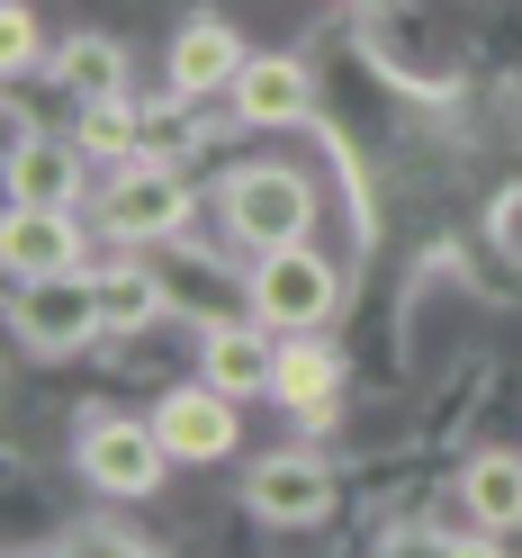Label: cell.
I'll return each instance as SVG.
<instances>
[{
  "label": "cell",
  "instance_id": "obj_7",
  "mask_svg": "<svg viewBox=\"0 0 522 558\" xmlns=\"http://www.w3.org/2000/svg\"><path fill=\"white\" fill-rule=\"evenodd\" d=\"M253 513L262 522H280V532H306V522H325L333 513V477H325V460H306V450H280V460H262L253 469Z\"/></svg>",
  "mask_w": 522,
  "mask_h": 558
},
{
  "label": "cell",
  "instance_id": "obj_16",
  "mask_svg": "<svg viewBox=\"0 0 522 558\" xmlns=\"http://www.w3.org/2000/svg\"><path fill=\"white\" fill-rule=\"evenodd\" d=\"M54 73L73 82L82 99H126V54H118L109 37H73V46L54 54Z\"/></svg>",
  "mask_w": 522,
  "mask_h": 558
},
{
  "label": "cell",
  "instance_id": "obj_12",
  "mask_svg": "<svg viewBox=\"0 0 522 558\" xmlns=\"http://www.w3.org/2000/svg\"><path fill=\"white\" fill-rule=\"evenodd\" d=\"M306 99H316V90H306V63L298 54H253L234 73V118L243 126H298Z\"/></svg>",
  "mask_w": 522,
  "mask_h": 558
},
{
  "label": "cell",
  "instance_id": "obj_5",
  "mask_svg": "<svg viewBox=\"0 0 522 558\" xmlns=\"http://www.w3.org/2000/svg\"><path fill=\"white\" fill-rule=\"evenodd\" d=\"M190 207H198V198H190V181H181V171H171V162H154V154H135L118 181H109L99 217H109V234H118V243H171V234L190 226Z\"/></svg>",
  "mask_w": 522,
  "mask_h": 558
},
{
  "label": "cell",
  "instance_id": "obj_18",
  "mask_svg": "<svg viewBox=\"0 0 522 558\" xmlns=\"http://www.w3.org/2000/svg\"><path fill=\"white\" fill-rule=\"evenodd\" d=\"M37 10H27V0H10V19H0V63H10V73H27V63H37Z\"/></svg>",
  "mask_w": 522,
  "mask_h": 558
},
{
  "label": "cell",
  "instance_id": "obj_2",
  "mask_svg": "<svg viewBox=\"0 0 522 558\" xmlns=\"http://www.w3.org/2000/svg\"><path fill=\"white\" fill-rule=\"evenodd\" d=\"M333 306H342V270H333L325 253H306V243L262 253V270H253V316H262L270 333H316Z\"/></svg>",
  "mask_w": 522,
  "mask_h": 558
},
{
  "label": "cell",
  "instance_id": "obj_6",
  "mask_svg": "<svg viewBox=\"0 0 522 558\" xmlns=\"http://www.w3.org/2000/svg\"><path fill=\"white\" fill-rule=\"evenodd\" d=\"M154 433H162V450L171 460H226V450L243 441V424H234V397L217 388V378H198V388H171L162 405H154Z\"/></svg>",
  "mask_w": 522,
  "mask_h": 558
},
{
  "label": "cell",
  "instance_id": "obj_11",
  "mask_svg": "<svg viewBox=\"0 0 522 558\" xmlns=\"http://www.w3.org/2000/svg\"><path fill=\"white\" fill-rule=\"evenodd\" d=\"M243 37L226 19H190L181 37H171V90L181 99H207V90H234V73H243Z\"/></svg>",
  "mask_w": 522,
  "mask_h": 558
},
{
  "label": "cell",
  "instance_id": "obj_15",
  "mask_svg": "<svg viewBox=\"0 0 522 558\" xmlns=\"http://www.w3.org/2000/svg\"><path fill=\"white\" fill-rule=\"evenodd\" d=\"M99 279V316H109V333H145L162 316V289H154V270H135V262H109V270H90Z\"/></svg>",
  "mask_w": 522,
  "mask_h": 558
},
{
  "label": "cell",
  "instance_id": "obj_10",
  "mask_svg": "<svg viewBox=\"0 0 522 558\" xmlns=\"http://www.w3.org/2000/svg\"><path fill=\"white\" fill-rule=\"evenodd\" d=\"M198 361H207V378H217L226 397H270V378H280V333L262 316L253 325H207Z\"/></svg>",
  "mask_w": 522,
  "mask_h": 558
},
{
  "label": "cell",
  "instance_id": "obj_1",
  "mask_svg": "<svg viewBox=\"0 0 522 558\" xmlns=\"http://www.w3.org/2000/svg\"><path fill=\"white\" fill-rule=\"evenodd\" d=\"M10 333H19L37 361H73V352H90V342L109 333V316H99V279H90V270L19 279V289H10Z\"/></svg>",
  "mask_w": 522,
  "mask_h": 558
},
{
  "label": "cell",
  "instance_id": "obj_9",
  "mask_svg": "<svg viewBox=\"0 0 522 558\" xmlns=\"http://www.w3.org/2000/svg\"><path fill=\"white\" fill-rule=\"evenodd\" d=\"M0 262H10V279L82 270V226H73V207H10V226H0Z\"/></svg>",
  "mask_w": 522,
  "mask_h": 558
},
{
  "label": "cell",
  "instance_id": "obj_17",
  "mask_svg": "<svg viewBox=\"0 0 522 558\" xmlns=\"http://www.w3.org/2000/svg\"><path fill=\"white\" fill-rule=\"evenodd\" d=\"M82 154L135 162V109H126V99H90V109H82Z\"/></svg>",
  "mask_w": 522,
  "mask_h": 558
},
{
  "label": "cell",
  "instance_id": "obj_13",
  "mask_svg": "<svg viewBox=\"0 0 522 558\" xmlns=\"http://www.w3.org/2000/svg\"><path fill=\"white\" fill-rule=\"evenodd\" d=\"M333 388H342V361L325 352V342H280V378H270V397H280V405H298L306 414V424H325V414H333Z\"/></svg>",
  "mask_w": 522,
  "mask_h": 558
},
{
  "label": "cell",
  "instance_id": "obj_3",
  "mask_svg": "<svg viewBox=\"0 0 522 558\" xmlns=\"http://www.w3.org/2000/svg\"><path fill=\"white\" fill-rule=\"evenodd\" d=\"M226 226L253 243V253L306 243V226H316V190H306L298 171H280V162H253V171L226 181Z\"/></svg>",
  "mask_w": 522,
  "mask_h": 558
},
{
  "label": "cell",
  "instance_id": "obj_19",
  "mask_svg": "<svg viewBox=\"0 0 522 558\" xmlns=\"http://www.w3.org/2000/svg\"><path fill=\"white\" fill-rule=\"evenodd\" d=\"M361 10H369V0H361Z\"/></svg>",
  "mask_w": 522,
  "mask_h": 558
},
{
  "label": "cell",
  "instance_id": "obj_8",
  "mask_svg": "<svg viewBox=\"0 0 522 558\" xmlns=\"http://www.w3.org/2000/svg\"><path fill=\"white\" fill-rule=\"evenodd\" d=\"M73 198H82V145L37 135L19 118V135H10V207H73Z\"/></svg>",
  "mask_w": 522,
  "mask_h": 558
},
{
  "label": "cell",
  "instance_id": "obj_14",
  "mask_svg": "<svg viewBox=\"0 0 522 558\" xmlns=\"http://www.w3.org/2000/svg\"><path fill=\"white\" fill-rule=\"evenodd\" d=\"M460 496H469V513L486 522V532H522V460H469V477H460Z\"/></svg>",
  "mask_w": 522,
  "mask_h": 558
},
{
  "label": "cell",
  "instance_id": "obj_4",
  "mask_svg": "<svg viewBox=\"0 0 522 558\" xmlns=\"http://www.w3.org/2000/svg\"><path fill=\"white\" fill-rule=\"evenodd\" d=\"M73 460H82V477L99 486V496H154V486H162V460H171V450H162V433L154 424H135V414H90V424H82V441H73Z\"/></svg>",
  "mask_w": 522,
  "mask_h": 558
}]
</instances>
